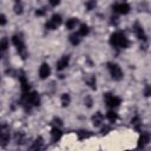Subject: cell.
Returning a JSON list of instances; mask_svg holds the SVG:
<instances>
[{
  "instance_id": "cell-1",
  "label": "cell",
  "mask_w": 151,
  "mask_h": 151,
  "mask_svg": "<svg viewBox=\"0 0 151 151\" xmlns=\"http://www.w3.org/2000/svg\"><path fill=\"white\" fill-rule=\"evenodd\" d=\"M110 43L113 46L120 47V48H125V47H128V45H129V41L127 39V37H125L124 33H122V32L113 33L111 35V38H110Z\"/></svg>"
},
{
  "instance_id": "cell-2",
  "label": "cell",
  "mask_w": 151,
  "mask_h": 151,
  "mask_svg": "<svg viewBox=\"0 0 151 151\" xmlns=\"http://www.w3.org/2000/svg\"><path fill=\"white\" fill-rule=\"evenodd\" d=\"M109 71L111 73V77L115 80L123 79V71L117 64H112V63H110L109 64Z\"/></svg>"
},
{
  "instance_id": "cell-3",
  "label": "cell",
  "mask_w": 151,
  "mask_h": 151,
  "mask_svg": "<svg viewBox=\"0 0 151 151\" xmlns=\"http://www.w3.org/2000/svg\"><path fill=\"white\" fill-rule=\"evenodd\" d=\"M105 102H106V105L109 107H117L120 104V98L113 96L111 93H106L105 95Z\"/></svg>"
},
{
  "instance_id": "cell-4",
  "label": "cell",
  "mask_w": 151,
  "mask_h": 151,
  "mask_svg": "<svg viewBox=\"0 0 151 151\" xmlns=\"http://www.w3.org/2000/svg\"><path fill=\"white\" fill-rule=\"evenodd\" d=\"M12 43L16 45V47L18 48L19 53L22 56V58H25V56H26V52H25V45H24V43H22V40H21V38L14 35L13 38H12Z\"/></svg>"
},
{
  "instance_id": "cell-5",
  "label": "cell",
  "mask_w": 151,
  "mask_h": 151,
  "mask_svg": "<svg viewBox=\"0 0 151 151\" xmlns=\"http://www.w3.org/2000/svg\"><path fill=\"white\" fill-rule=\"evenodd\" d=\"M60 24H61V17L59 14H53L51 20L46 24V27L50 29V30H54V29H57L59 26Z\"/></svg>"
},
{
  "instance_id": "cell-6",
  "label": "cell",
  "mask_w": 151,
  "mask_h": 151,
  "mask_svg": "<svg viewBox=\"0 0 151 151\" xmlns=\"http://www.w3.org/2000/svg\"><path fill=\"white\" fill-rule=\"evenodd\" d=\"M26 102L34 105V106H38L39 103H40V98H39V96H38L37 92H32V93H29L26 96Z\"/></svg>"
},
{
  "instance_id": "cell-7",
  "label": "cell",
  "mask_w": 151,
  "mask_h": 151,
  "mask_svg": "<svg viewBox=\"0 0 151 151\" xmlns=\"http://www.w3.org/2000/svg\"><path fill=\"white\" fill-rule=\"evenodd\" d=\"M113 10L120 14H128L129 11H130V6L125 3H122V4H117V5L113 6Z\"/></svg>"
},
{
  "instance_id": "cell-8",
  "label": "cell",
  "mask_w": 151,
  "mask_h": 151,
  "mask_svg": "<svg viewBox=\"0 0 151 151\" xmlns=\"http://www.w3.org/2000/svg\"><path fill=\"white\" fill-rule=\"evenodd\" d=\"M50 73H51V69H50V66L47 64H43L40 66V70H39V76H40V78L41 79H46Z\"/></svg>"
},
{
  "instance_id": "cell-9",
  "label": "cell",
  "mask_w": 151,
  "mask_h": 151,
  "mask_svg": "<svg viewBox=\"0 0 151 151\" xmlns=\"http://www.w3.org/2000/svg\"><path fill=\"white\" fill-rule=\"evenodd\" d=\"M69 61H70V58L67 56L65 57H63L59 61H58V64H57V70L58 71H61V70H64L69 66Z\"/></svg>"
},
{
  "instance_id": "cell-10",
  "label": "cell",
  "mask_w": 151,
  "mask_h": 151,
  "mask_svg": "<svg viewBox=\"0 0 151 151\" xmlns=\"http://www.w3.org/2000/svg\"><path fill=\"white\" fill-rule=\"evenodd\" d=\"M149 141H150L149 133H148V132L142 133V136H141V138H139V142H138V148H144V146L149 143Z\"/></svg>"
},
{
  "instance_id": "cell-11",
  "label": "cell",
  "mask_w": 151,
  "mask_h": 151,
  "mask_svg": "<svg viewBox=\"0 0 151 151\" xmlns=\"http://www.w3.org/2000/svg\"><path fill=\"white\" fill-rule=\"evenodd\" d=\"M61 131L58 128H53L51 131V136H52V142H58L61 138Z\"/></svg>"
},
{
  "instance_id": "cell-12",
  "label": "cell",
  "mask_w": 151,
  "mask_h": 151,
  "mask_svg": "<svg viewBox=\"0 0 151 151\" xmlns=\"http://www.w3.org/2000/svg\"><path fill=\"white\" fill-rule=\"evenodd\" d=\"M92 122H93L95 127H99V125L102 124V122H103V115H102L100 112L95 113V116H93V118H92Z\"/></svg>"
},
{
  "instance_id": "cell-13",
  "label": "cell",
  "mask_w": 151,
  "mask_h": 151,
  "mask_svg": "<svg viewBox=\"0 0 151 151\" xmlns=\"http://www.w3.org/2000/svg\"><path fill=\"white\" fill-rule=\"evenodd\" d=\"M20 82H21V90H22V92L27 93V92L30 91V85H29V82L26 80V78H25V77H21V78H20Z\"/></svg>"
},
{
  "instance_id": "cell-14",
  "label": "cell",
  "mask_w": 151,
  "mask_h": 151,
  "mask_svg": "<svg viewBox=\"0 0 151 151\" xmlns=\"http://www.w3.org/2000/svg\"><path fill=\"white\" fill-rule=\"evenodd\" d=\"M89 27H87V25H85V24H83V25H80V29H79V32H78V34L80 35V37H85V35H87L89 34Z\"/></svg>"
},
{
  "instance_id": "cell-15",
  "label": "cell",
  "mask_w": 151,
  "mask_h": 151,
  "mask_svg": "<svg viewBox=\"0 0 151 151\" xmlns=\"http://www.w3.org/2000/svg\"><path fill=\"white\" fill-rule=\"evenodd\" d=\"M135 31H136V34H137V37L139 38V39H145L144 31H143V29L139 26V25H136V29H135Z\"/></svg>"
},
{
  "instance_id": "cell-16",
  "label": "cell",
  "mask_w": 151,
  "mask_h": 151,
  "mask_svg": "<svg viewBox=\"0 0 151 151\" xmlns=\"http://www.w3.org/2000/svg\"><path fill=\"white\" fill-rule=\"evenodd\" d=\"M70 100H71V98H70V96L67 95V93H64L61 96V105L63 106H67L69 104H70Z\"/></svg>"
},
{
  "instance_id": "cell-17",
  "label": "cell",
  "mask_w": 151,
  "mask_h": 151,
  "mask_svg": "<svg viewBox=\"0 0 151 151\" xmlns=\"http://www.w3.org/2000/svg\"><path fill=\"white\" fill-rule=\"evenodd\" d=\"M106 117H107V119H109L111 123H115V122L117 120V118H118L117 113H116V112H113V111H109Z\"/></svg>"
},
{
  "instance_id": "cell-18",
  "label": "cell",
  "mask_w": 151,
  "mask_h": 151,
  "mask_svg": "<svg viewBox=\"0 0 151 151\" xmlns=\"http://www.w3.org/2000/svg\"><path fill=\"white\" fill-rule=\"evenodd\" d=\"M77 19H74V18H72V19H70V20H67L66 21V27L69 29V30H73L74 27H76V25H77Z\"/></svg>"
},
{
  "instance_id": "cell-19",
  "label": "cell",
  "mask_w": 151,
  "mask_h": 151,
  "mask_svg": "<svg viewBox=\"0 0 151 151\" xmlns=\"http://www.w3.org/2000/svg\"><path fill=\"white\" fill-rule=\"evenodd\" d=\"M80 35L77 33V34H72L71 37H70V41L73 44V45H78L79 43H80V38H79Z\"/></svg>"
},
{
  "instance_id": "cell-20",
  "label": "cell",
  "mask_w": 151,
  "mask_h": 151,
  "mask_svg": "<svg viewBox=\"0 0 151 151\" xmlns=\"http://www.w3.org/2000/svg\"><path fill=\"white\" fill-rule=\"evenodd\" d=\"M91 135L89 133V131H79L78 132V138L79 139H84V138H89Z\"/></svg>"
},
{
  "instance_id": "cell-21",
  "label": "cell",
  "mask_w": 151,
  "mask_h": 151,
  "mask_svg": "<svg viewBox=\"0 0 151 151\" xmlns=\"http://www.w3.org/2000/svg\"><path fill=\"white\" fill-rule=\"evenodd\" d=\"M8 47V41L7 39H3L1 41H0V51H4V50H6Z\"/></svg>"
},
{
  "instance_id": "cell-22",
  "label": "cell",
  "mask_w": 151,
  "mask_h": 151,
  "mask_svg": "<svg viewBox=\"0 0 151 151\" xmlns=\"http://www.w3.org/2000/svg\"><path fill=\"white\" fill-rule=\"evenodd\" d=\"M6 22H7L6 17H5L4 14H0V25H1V26H4V25H6Z\"/></svg>"
},
{
  "instance_id": "cell-23",
  "label": "cell",
  "mask_w": 151,
  "mask_h": 151,
  "mask_svg": "<svg viewBox=\"0 0 151 151\" xmlns=\"http://www.w3.org/2000/svg\"><path fill=\"white\" fill-rule=\"evenodd\" d=\"M95 5H96V1H95V0H90V3H87V8H89V10H92V8L95 7Z\"/></svg>"
},
{
  "instance_id": "cell-24",
  "label": "cell",
  "mask_w": 151,
  "mask_h": 151,
  "mask_svg": "<svg viewBox=\"0 0 151 151\" xmlns=\"http://www.w3.org/2000/svg\"><path fill=\"white\" fill-rule=\"evenodd\" d=\"M89 85L92 87V89H96V79H95V77L91 78V80L89 82Z\"/></svg>"
},
{
  "instance_id": "cell-25",
  "label": "cell",
  "mask_w": 151,
  "mask_h": 151,
  "mask_svg": "<svg viewBox=\"0 0 151 151\" xmlns=\"http://www.w3.org/2000/svg\"><path fill=\"white\" fill-rule=\"evenodd\" d=\"M59 3H60V0H50V4L52 6H57V5H59Z\"/></svg>"
},
{
  "instance_id": "cell-26",
  "label": "cell",
  "mask_w": 151,
  "mask_h": 151,
  "mask_svg": "<svg viewBox=\"0 0 151 151\" xmlns=\"http://www.w3.org/2000/svg\"><path fill=\"white\" fill-rule=\"evenodd\" d=\"M35 14H37V16H43V14H44V12H43V11H37V12H35Z\"/></svg>"
},
{
  "instance_id": "cell-27",
  "label": "cell",
  "mask_w": 151,
  "mask_h": 151,
  "mask_svg": "<svg viewBox=\"0 0 151 151\" xmlns=\"http://www.w3.org/2000/svg\"><path fill=\"white\" fill-rule=\"evenodd\" d=\"M149 95H150V87L148 86V87H146V90H145V96H149Z\"/></svg>"
},
{
  "instance_id": "cell-28",
  "label": "cell",
  "mask_w": 151,
  "mask_h": 151,
  "mask_svg": "<svg viewBox=\"0 0 151 151\" xmlns=\"http://www.w3.org/2000/svg\"><path fill=\"white\" fill-rule=\"evenodd\" d=\"M1 135H3V133H1V129H0V138H1Z\"/></svg>"
},
{
  "instance_id": "cell-29",
  "label": "cell",
  "mask_w": 151,
  "mask_h": 151,
  "mask_svg": "<svg viewBox=\"0 0 151 151\" xmlns=\"http://www.w3.org/2000/svg\"><path fill=\"white\" fill-rule=\"evenodd\" d=\"M16 1H17V3H19V1H20V0H16Z\"/></svg>"
}]
</instances>
